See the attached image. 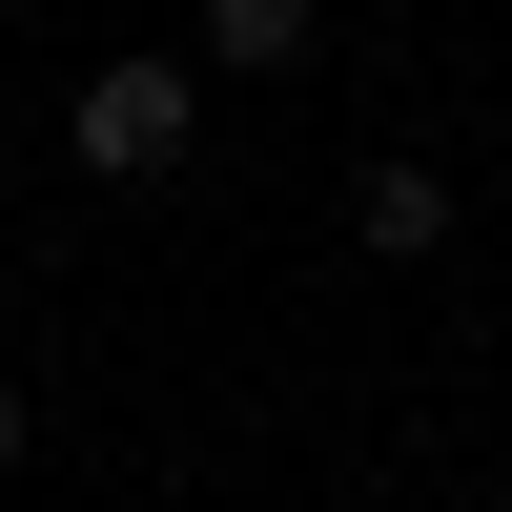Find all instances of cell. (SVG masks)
<instances>
[{
  "mask_svg": "<svg viewBox=\"0 0 512 512\" xmlns=\"http://www.w3.org/2000/svg\"><path fill=\"white\" fill-rule=\"evenodd\" d=\"M82 185H164V164L205 144V62H164V41H123V62H82Z\"/></svg>",
  "mask_w": 512,
  "mask_h": 512,
  "instance_id": "6da1fadb",
  "label": "cell"
},
{
  "mask_svg": "<svg viewBox=\"0 0 512 512\" xmlns=\"http://www.w3.org/2000/svg\"><path fill=\"white\" fill-rule=\"evenodd\" d=\"M349 246H369V267H431V246H451V164H431V144H390V164L349 185Z\"/></svg>",
  "mask_w": 512,
  "mask_h": 512,
  "instance_id": "7a4b0ae2",
  "label": "cell"
},
{
  "mask_svg": "<svg viewBox=\"0 0 512 512\" xmlns=\"http://www.w3.org/2000/svg\"><path fill=\"white\" fill-rule=\"evenodd\" d=\"M308 41H328V0H205V21H185V62H205V82H287Z\"/></svg>",
  "mask_w": 512,
  "mask_h": 512,
  "instance_id": "3957f363",
  "label": "cell"
},
{
  "mask_svg": "<svg viewBox=\"0 0 512 512\" xmlns=\"http://www.w3.org/2000/svg\"><path fill=\"white\" fill-rule=\"evenodd\" d=\"M21 451H41V410H21V369H0V472H21Z\"/></svg>",
  "mask_w": 512,
  "mask_h": 512,
  "instance_id": "277c9868",
  "label": "cell"
}]
</instances>
